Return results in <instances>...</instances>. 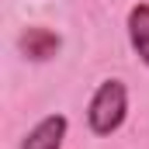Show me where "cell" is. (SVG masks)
<instances>
[{"label":"cell","mask_w":149,"mask_h":149,"mask_svg":"<svg viewBox=\"0 0 149 149\" xmlns=\"http://www.w3.org/2000/svg\"><path fill=\"white\" fill-rule=\"evenodd\" d=\"M128 42L142 66H149V3H135L128 10Z\"/></svg>","instance_id":"obj_4"},{"label":"cell","mask_w":149,"mask_h":149,"mask_svg":"<svg viewBox=\"0 0 149 149\" xmlns=\"http://www.w3.org/2000/svg\"><path fill=\"white\" fill-rule=\"evenodd\" d=\"M21 52L28 56V59H35V63H45V59H52L56 52H59V45H63V38L56 35V31H49V28H28L24 35H21Z\"/></svg>","instance_id":"obj_3"},{"label":"cell","mask_w":149,"mask_h":149,"mask_svg":"<svg viewBox=\"0 0 149 149\" xmlns=\"http://www.w3.org/2000/svg\"><path fill=\"white\" fill-rule=\"evenodd\" d=\"M66 132H70V118L66 114H45L21 139V149H63Z\"/></svg>","instance_id":"obj_2"},{"label":"cell","mask_w":149,"mask_h":149,"mask_svg":"<svg viewBox=\"0 0 149 149\" xmlns=\"http://www.w3.org/2000/svg\"><path fill=\"white\" fill-rule=\"evenodd\" d=\"M128 118V87L121 80H101V87L90 97L87 108V125L94 135H114Z\"/></svg>","instance_id":"obj_1"}]
</instances>
